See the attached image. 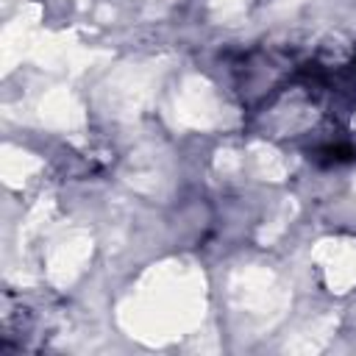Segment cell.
I'll list each match as a JSON object with an SVG mask.
<instances>
[]
</instances>
